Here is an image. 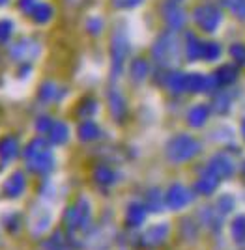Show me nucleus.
I'll use <instances>...</instances> for the list:
<instances>
[{"mask_svg":"<svg viewBox=\"0 0 245 250\" xmlns=\"http://www.w3.org/2000/svg\"><path fill=\"white\" fill-rule=\"evenodd\" d=\"M193 15H195L197 24L206 32H215L219 28V24H221V19H223L221 11L217 10L215 6H212V4L199 6L197 10L193 11Z\"/></svg>","mask_w":245,"mask_h":250,"instance_id":"obj_1","label":"nucleus"},{"mask_svg":"<svg viewBox=\"0 0 245 250\" xmlns=\"http://www.w3.org/2000/svg\"><path fill=\"white\" fill-rule=\"evenodd\" d=\"M199 142L191 138V136H178V138H174L171 142V146H169V153H171V159L174 161H185V159H189L193 157L195 153H199Z\"/></svg>","mask_w":245,"mask_h":250,"instance_id":"obj_2","label":"nucleus"},{"mask_svg":"<svg viewBox=\"0 0 245 250\" xmlns=\"http://www.w3.org/2000/svg\"><path fill=\"white\" fill-rule=\"evenodd\" d=\"M154 54H156L157 62L161 63L174 62L178 58V40L172 34H165L159 42H157V45H156Z\"/></svg>","mask_w":245,"mask_h":250,"instance_id":"obj_3","label":"nucleus"},{"mask_svg":"<svg viewBox=\"0 0 245 250\" xmlns=\"http://www.w3.org/2000/svg\"><path fill=\"white\" fill-rule=\"evenodd\" d=\"M167 22H169V26L174 28V30H178L183 26V22H185V13L181 10L180 6H176V4H171V6H167Z\"/></svg>","mask_w":245,"mask_h":250,"instance_id":"obj_4","label":"nucleus"},{"mask_svg":"<svg viewBox=\"0 0 245 250\" xmlns=\"http://www.w3.org/2000/svg\"><path fill=\"white\" fill-rule=\"evenodd\" d=\"M202 49L204 43L195 36V34H189L187 36V45H185V54L189 60H197V58H202Z\"/></svg>","mask_w":245,"mask_h":250,"instance_id":"obj_5","label":"nucleus"},{"mask_svg":"<svg viewBox=\"0 0 245 250\" xmlns=\"http://www.w3.org/2000/svg\"><path fill=\"white\" fill-rule=\"evenodd\" d=\"M212 172L217 177L230 176V172H232V163H230L224 155H217L212 161Z\"/></svg>","mask_w":245,"mask_h":250,"instance_id":"obj_6","label":"nucleus"},{"mask_svg":"<svg viewBox=\"0 0 245 250\" xmlns=\"http://www.w3.org/2000/svg\"><path fill=\"white\" fill-rule=\"evenodd\" d=\"M217 84H232L238 79V69L234 65H221L217 71H215V77H213Z\"/></svg>","mask_w":245,"mask_h":250,"instance_id":"obj_7","label":"nucleus"},{"mask_svg":"<svg viewBox=\"0 0 245 250\" xmlns=\"http://www.w3.org/2000/svg\"><path fill=\"white\" fill-rule=\"evenodd\" d=\"M221 4L240 21H245V0H221Z\"/></svg>","mask_w":245,"mask_h":250,"instance_id":"obj_8","label":"nucleus"},{"mask_svg":"<svg viewBox=\"0 0 245 250\" xmlns=\"http://www.w3.org/2000/svg\"><path fill=\"white\" fill-rule=\"evenodd\" d=\"M187 200H189V196H187V190L183 187H172L171 194H169V204H171L172 208H180V206H183V204H187Z\"/></svg>","mask_w":245,"mask_h":250,"instance_id":"obj_9","label":"nucleus"},{"mask_svg":"<svg viewBox=\"0 0 245 250\" xmlns=\"http://www.w3.org/2000/svg\"><path fill=\"white\" fill-rule=\"evenodd\" d=\"M206 118H208V108L204 104H199L189 112V124L199 127V125H202L206 122Z\"/></svg>","mask_w":245,"mask_h":250,"instance_id":"obj_10","label":"nucleus"},{"mask_svg":"<svg viewBox=\"0 0 245 250\" xmlns=\"http://www.w3.org/2000/svg\"><path fill=\"white\" fill-rule=\"evenodd\" d=\"M221 56V47L217 43H204V49H202V58L206 60H217Z\"/></svg>","mask_w":245,"mask_h":250,"instance_id":"obj_11","label":"nucleus"},{"mask_svg":"<svg viewBox=\"0 0 245 250\" xmlns=\"http://www.w3.org/2000/svg\"><path fill=\"white\" fill-rule=\"evenodd\" d=\"M217 187V176L215 174H210L208 177H202L199 183H197V188L200 190V192H212L213 188Z\"/></svg>","mask_w":245,"mask_h":250,"instance_id":"obj_12","label":"nucleus"},{"mask_svg":"<svg viewBox=\"0 0 245 250\" xmlns=\"http://www.w3.org/2000/svg\"><path fill=\"white\" fill-rule=\"evenodd\" d=\"M230 56L234 58L238 65H245V45L244 43H234L230 47Z\"/></svg>","mask_w":245,"mask_h":250,"instance_id":"obj_13","label":"nucleus"},{"mask_svg":"<svg viewBox=\"0 0 245 250\" xmlns=\"http://www.w3.org/2000/svg\"><path fill=\"white\" fill-rule=\"evenodd\" d=\"M131 71H133V75L137 79H142L144 75L148 73V65H146V62H142V60H135L133 65H131Z\"/></svg>","mask_w":245,"mask_h":250,"instance_id":"obj_14","label":"nucleus"},{"mask_svg":"<svg viewBox=\"0 0 245 250\" xmlns=\"http://www.w3.org/2000/svg\"><path fill=\"white\" fill-rule=\"evenodd\" d=\"M96 135H97V129L94 124L88 122L86 125L81 127V136H83V138H96Z\"/></svg>","mask_w":245,"mask_h":250,"instance_id":"obj_15","label":"nucleus"},{"mask_svg":"<svg viewBox=\"0 0 245 250\" xmlns=\"http://www.w3.org/2000/svg\"><path fill=\"white\" fill-rule=\"evenodd\" d=\"M139 2L140 0H114V4H116L118 8H129V6H135Z\"/></svg>","mask_w":245,"mask_h":250,"instance_id":"obj_16","label":"nucleus"},{"mask_svg":"<svg viewBox=\"0 0 245 250\" xmlns=\"http://www.w3.org/2000/svg\"><path fill=\"white\" fill-rule=\"evenodd\" d=\"M242 133H244V136H245V122L242 124Z\"/></svg>","mask_w":245,"mask_h":250,"instance_id":"obj_17","label":"nucleus"}]
</instances>
